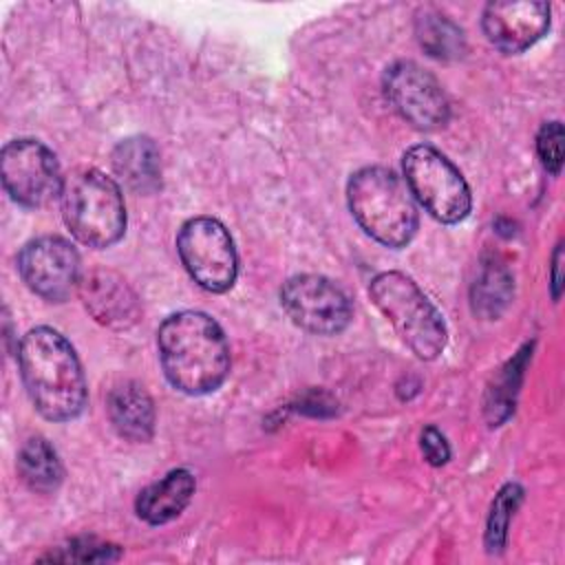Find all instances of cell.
I'll return each instance as SVG.
<instances>
[{"instance_id": "obj_21", "label": "cell", "mask_w": 565, "mask_h": 565, "mask_svg": "<svg viewBox=\"0 0 565 565\" xmlns=\"http://www.w3.org/2000/svg\"><path fill=\"white\" fill-rule=\"evenodd\" d=\"M525 360H527V349L521 351L514 360H510L505 364V369L499 373V377L494 382V388L488 391L486 411L490 415L492 426H499V422H503L510 415V411L514 408L512 404H514V395H516V386H519Z\"/></svg>"}, {"instance_id": "obj_16", "label": "cell", "mask_w": 565, "mask_h": 565, "mask_svg": "<svg viewBox=\"0 0 565 565\" xmlns=\"http://www.w3.org/2000/svg\"><path fill=\"white\" fill-rule=\"evenodd\" d=\"M115 174L135 192L148 194L161 183L159 150L148 137L121 139L113 150Z\"/></svg>"}, {"instance_id": "obj_4", "label": "cell", "mask_w": 565, "mask_h": 565, "mask_svg": "<svg viewBox=\"0 0 565 565\" xmlns=\"http://www.w3.org/2000/svg\"><path fill=\"white\" fill-rule=\"evenodd\" d=\"M62 214L71 234L95 249L115 245L126 232V205L119 185L97 168H77L64 177Z\"/></svg>"}, {"instance_id": "obj_14", "label": "cell", "mask_w": 565, "mask_h": 565, "mask_svg": "<svg viewBox=\"0 0 565 565\" xmlns=\"http://www.w3.org/2000/svg\"><path fill=\"white\" fill-rule=\"evenodd\" d=\"M194 490H196V481L190 470L185 468L170 470L166 477L146 486L139 492L135 501L137 516L150 525L170 523L190 505Z\"/></svg>"}, {"instance_id": "obj_24", "label": "cell", "mask_w": 565, "mask_h": 565, "mask_svg": "<svg viewBox=\"0 0 565 565\" xmlns=\"http://www.w3.org/2000/svg\"><path fill=\"white\" fill-rule=\"evenodd\" d=\"M422 450L430 466H444L450 459L448 441L435 426H426L422 430Z\"/></svg>"}, {"instance_id": "obj_19", "label": "cell", "mask_w": 565, "mask_h": 565, "mask_svg": "<svg viewBox=\"0 0 565 565\" xmlns=\"http://www.w3.org/2000/svg\"><path fill=\"white\" fill-rule=\"evenodd\" d=\"M417 40L422 49L437 60H457L466 51L463 31L437 13H424L417 18Z\"/></svg>"}, {"instance_id": "obj_12", "label": "cell", "mask_w": 565, "mask_h": 565, "mask_svg": "<svg viewBox=\"0 0 565 565\" xmlns=\"http://www.w3.org/2000/svg\"><path fill=\"white\" fill-rule=\"evenodd\" d=\"M481 29L492 46L503 53H523L550 31V4L539 0L488 2Z\"/></svg>"}, {"instance_id": "obj_15", "label": "cell", "mask_w": 565, "mask_h": 565, "mask_svg": "<svg viewBox=\"0 0 565 565\" xmlns=\"http://www.w3.org/2000/svg\"><path fill=\"white\" fill-rule=\"evenodd\" d=\"M108 419L119 437L143 444L154 433V404L143 386L126 382L108 395Z\"/></svg>"}, {"instance_id": "obj_22", "label": "cell", "mask_w": 565, "mask_h": 565, "mask_svg": "<svg viewBox=\"0 0 565 565\" xmlns=\"http://www.w3.org/2000/svg\"><path fill=\"white\" fill-rule=\"evenodd\" d=\"M121 556V550L113 543H104L97 539H73L71 543L57 547L55 552L46 554L42 561H60V563H104V561H117Z\"/></svg>"}, {"instance_id": "obj_25", "label": "cell", "mask_w": 565, "mask_h": 565, "mask_svg": "<svg viewBox=\"0 0 565 565\" xmlns=\"http://www.w3.org/2000/svg\"><path fill=\"white\" fill-rule=\"evenodd\" d=\"M561 256H563V249H561V245H556L554 256H552V285H554V300L561 296Z\"/></svg>"}, {"instance_id": "obj_5", "label": "cell", "mask_w": 565, "mask_h": 565, "mask_svg": "<svg viewBox=\"0 0 565 565\" xmlns=\"http://www.w3.org/2000/svg\"><path fill=\"white\" fill-rule=\"evenodd\" d=\"M369 296L419 360L441 355L448 340L446 322L411 276L382 271L371 280Z\"/></svg>"}, {"instance_id": "obj_10", "label": "cell", "mask_w": 565, "mask_h": 565, "mask_svg": "<svg viewBox=\"0 0 565 565\" xmlns=\"http://www.w3.org/2000/svg\"><path fill=\"white\" fill-rule=\"evenodd\" d=\"M384 95L393 110L417 130H439L448 124L450 104L433 73L411 60H399L384 71Z\"/></svg>"}, {"instance_id": "obj_11", "label": "cell", "mask_w": 565, "mask_h": 565, "mask_svg": "<svg viewBox=\"0 0 565 565\" xmlns=\"http://www.w3.org/2000/svg\"><path fill=\"white\" fill-rule=\"evenodd\" d=\"M18 271L24 285L49 302H64L79 285V254L62 236L29 241L18 256Z\"/></svg>"}, {"instance_id": "obj_1", "label": "cell", "mask_w": 565, "mask_h": 565, "mask_svg": "<svg viewBox=\"0 0 565 565\" xmlns=\"http://www.w3.org/2000/svg\"><path fill=\"white\" fill-rule=\"evenodd\" d=\"M157 349L168 382L181 393H212L230 373L227 338L221 324L203 311L168 316L157 331Z\"/></svg>"}, {"instance_id": "obj_2", "label": "cell", "mask_w": 565, "mask_h": 565, "mask_svg": "<svg viewBox=\"0 0 565 565\" xmlns=\"http://www.w3.org/2000/svg\"><path fill=\"white\" fill-rule=\"evenodd\" d=\"M22 384L35 411L51 422H71L86 406V377L71 342L51 327L26 331L18 347Z\"/></svg>"}, {"instance_id": "obj_20", "label": "cell", "mask_w": 565, "mask_h": 565, "mask_svg": "<svg viewBox=\"0 0 565 565\" xmlns=\"http://www.w3.org/2000/svg\"><path fill=\"white\" fill-rule=\"evenodd\" d=\"M523 499V488L519 483H505L490 508L488 514V525H486V547L490 554L501 552L505 547V539H508V525L510 519L514 514V510L519 508Z\"/></svg>"}, {"instance_id": "obj_23", "label": "cell", "mask_w": 565, "mask_h": 565, "mask_svg": "<svg viewBox=\"0 0 565 565\" xmlns=\"http://www.w3.org/2000/svg\"><path fill=\"white\" fill-rule=\"evenodd\" d=\"M563 126L561 121H545L536 135V152L543 168L550 174H558L563 168Z\"/></svg>"}, {"instance_id": "obj_3", "label": "cell", "mask_w": 565, "mask_h": 565, "mask_svg": "<svg viewBox=\"0 0 565 565\" xmlns=\"http://www.w3.org/2000/svg\"><path fill=\"white\" fill-rule=\"evenodd\" d=\"M347 203L358 225L386 247H404L417 232V207L406 183L388 168L366 166L351 174Z\"/></svg>"}, {"instance_id": "obj_17", "label": "cell", "mask_w": 565, "mask_h": 565, "mask_svg": "<svg viewBox=\"0 0 565 565\" xmlns=\"http://www.w3.org/2000/svg\"><path fill=\"white\" fill-rule=\"evenodd\" d=\"M514 296V280L510 269L497 260H483L472 289H470V305L475 316L483 320H497Z\"/></svg>"}, {"instance_id": "obj_18", "label": "cell", "mask_w": 565, "mask_h": 565, "mask_svg": "<svg viewBox=\"0 0 565 565\" xmlns=\"http://www.w3.org/2000/svg\"><path fill=\"white\" fill-rule=\"evenodd\" d=\"M18 472L33 492H53L64 477L62 461L44 437H31L20 448Z\"/></svg>"}, {"instance_id": "obj_8", "label": "cell", "mask_w": 565, "mask_h": 565, "mask_svg": "<svg viewBox=\"0 0 565 565\" xmlns=\"http://www.w3.org/2000/svg\"><path fill=\"white\" fill-rule=\"evenodd\" d=\"M7 194L24 207H44L62 194L64 177L55 154L38 139H13L0 152Z\"/></svg>"}, {"instance_id": "obj_6", "label": "cell", "mask_w": 565, "mask_h": 565, "mask_svg": "<svg viewBox=\"0 0 565 565\" xmlns=\"http://www.w3.org/2000/svg\"><path fill=\"white\" fill-rule=\"evenodd\" d=\"M411 196L437 221L459 223L470 214L472 194L455 163L428 143H417L402 159Z\"/></svg>"}, {"instance_id": "obj_13", "label": "cell", "mask_w": 565, "mask_h": 565, "mask_svg": "<svg viewBox=\"0 0 565 565\" xmlns=\"http://www.w3.org/2000/svg\"><path fill=\"white\" fill-rule=\"evenodd\" d=\"M77 294L86 311L104 327L126 331L139 322L141 302L135 289L110 269H90L82 274Z\"/></svg>"}, {"instance_id": "obj_7", "label": "cell", "mask_w": 565, "mask_h": 565, "mask_svg": "<svg viewBox=\"0 0 565 565\" xmlns=\"http://www.w3.org/2000/svg\"><path fill=\"white\" fill-rule=\"evenodd\" d=\"M177 254L190 278L212 294L227 291L238 274V256L227 227L212 216L185 221L177 234Z\"/></svg>"}, {"instance_id": "obj_9", "label": "cell", "mask_w": 565, "mask_h": 565, "mask_svg": "<svg viewBox=\"0 0 565 565\" xmlns=\"http://www.w3.org/2000/svg\"><path fill=\"white\" fill-rule=\"evenodd\" d=\"M280 307L296 327L313 335H335L353 318L349 296L333 280L318 274L287 278L280 287Z\"/></svg>"}]
</instances>
